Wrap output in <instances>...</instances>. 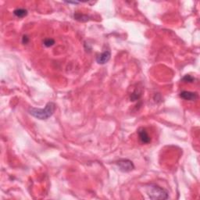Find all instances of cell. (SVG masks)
<instances>
[{
    "label": "cell",
    "instance_id": "cell-3",
    "mask_svg": "<svg viewBox=\"0 0 200 200\" xmlns=\"http://www.w3.org/2000/svg\"><path fill=\"white\" fill-rule=\"evenodd\" d=\"M116 164L119 167L120 170L124 173L130 172V171L133 170L134 168V164L129 159H121V160L117 161Z\"/></svg>",
    "mask_w": 200,
    "mask_h": 200
},
{
    "label": "cell",
    "instance_id": "cell-5",
    "mask_svg": "<svg viewBox=\"0 0 200 200\" xmlns=\"http://www.w3.org/2000/svg\"><path fill=\"white\" fill-rule=\"evenodd\" d=\"M138 134L139 139H140L142 143L149 144L151 142V138L149 135L148 132H146L145 128H142V127L139 128L138 131Z\"/></svg>",
    "mask_w": 200,
    "mask_h": 200
},
{
    "label": "cell",
    "instance_id": "cell-8",
    "mask_svg": "<svg viewBox=\"0 0 200 200\" xmlns=\"http://www.w3.org/2000/svg\"><path fill=\"white\" fill-rule=\"evenodd\" d=\"M74 18L77 20H79L81 22H85L89 20V17L85 15H82L81 14H74Z\"/></svg>",
    "mask_w": 200,
    "mask_h": 200
},
{
    "label": "cell",
    "instance_id": "cell-10",
    "mask_svg": "<svg viewBox=\"0 0 200 200\" xmlns=\"http://www.w3.org/2000/svg\"><path fill=\"white\" fill-rule=\"evenodd\" d=\"M182 81L184 82H188V83H192L195 81V78L193 77H192L191 75H185L183 78H182Z\"/></svg>",
    "mask_w": 200,
    "mask_h": 200
},
{
    "label": "cell",
    "instance_id": "cell-1",
    "mask_svg": "<svg viewBox=\"0 0 200 200\" xmlns=\"http://www.w3.org/2000/svg\"><path fill=\"white\" fill-rule=\"evenodd\" d=\"M56 105L54 102H48L45 109H38V108H30L28 110L30 114L38 120H47L49 119L55 111Z\"/></svg>",
    "mask_w": 200,
    "mask_h": 200
},
{
    "label": "cell",
    "instance_id": "cell-6",
    "mask_svg": "<svg viewBox=\"0 0 200 200\" xmlns=\"http://www.w3.org/2000/svg\"><path fill=\"white\" fill-rule=\"evenodd\" d=\"M180 97L184 100L195 101L198 99V94L196 92L183 91V92H181L180 93Z\"/></svg>",
    "mask_w": 200,
    "mask_h": 200
},
{
    "label": "cell",
    "instance_id": "cell-11",
    "mask_svg": "<svg viewBox=\"0 0 200 200\" xmlns=\"http://www.w3.org/2000/svg\"><path fill=\"white\" fill-rule=\"evenodd\" d=\"M28 41H29L28 37L27 36V35H24L23 38H22V42H23V44H28Z\"/></svg>",
    "mask_w": 200,
    "mask_h": 200
},
{
    "label": "cell",
    "instance_id": "cell-12",
    "mask_svg": "<svg viewBox=\"0 0 200 200\" xmlns=\"http://www.w3.org/2000/svg\"><path fill=\"white\" fill-rule=\"evenodd\" d=\"M66 3H69V4H78V2H66Z\"/></svg>",
    "mask_w": 200,
    "mask_h": 200
},
{
    "label": "cell",
    "instance_id": "cell-2",
    "mask_svg": "<svg viewBox=\"0 0 200 200\" xmlns=\"http://www.w3.org/2000/svg\"><path fill=\"white\" fill-rule=\"evenodd\" d=\"M146 192L151 199H167L168 194L161 187L156 185H149L146 186Z\"/></svg>",
    "mask_w": 200,
    "mask_h": 200
},
{
    "label": "cell",
    "instance_id": "cell-9",
    "mask_svg": "<svg viewBox=\"0 0 200 200\" xmlns=\"http://www.w3.org/2000/svg\"><path fill=\"white\" fill-rule=\"evenodd\" d=\"M55 44V41L52 38H46L44 41V45L46 47H51Z\"/></svg>",
    "mask_w": 200,
    "mask_h": 200
},
{
    "label": "cell",
    "instance_id": "cell-4",
    "mask_svg": "<svg viewBox=\"0 0 200 200\" xmlns=\"http://www.w3.org/2000/svg\"><path fill=\"white\" fill-rule=\"evenodd\" d=\"M111 57V52L110 50H105L96 57V62L99 64H105Z\"/></svg>",
    "mask_w": 200,
    "mask_h": 200
},
{
    "label": "cell",
    "instance_id": "cell-7",
    "mask_svg": "<svg viewBox=\"0 0 200 200\" xmlns=\"http://www.w3.org/2000/svg\"><path fill=\"white\" fill-rule=\"evenodd\" d=\"M14 14L19 18H22V17H24L28 15V11L24 9H17L14 10Z\"/></svg>",
    "mask_w": 200,
    "mask_h": 200
}]
</instances>
